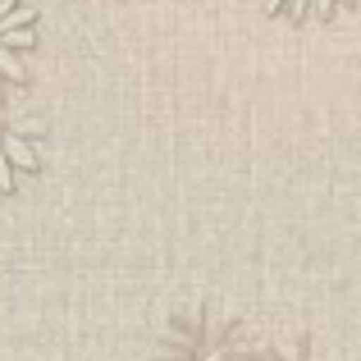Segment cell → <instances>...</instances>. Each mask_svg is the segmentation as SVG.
<instances>
[{
    "instance_id": "cell-1",
    "label": "cell",
    "mask_w": 361,
    "mask_h": 361,
    "mask_svg": "<svg viewBox=\"0 0 361 361\" xmlns=\"http://www.w3.org/2000/svg\"><path fill=\"white\" fill-rule=\"evenodd\" d=\"M265 338L233 307L220 302H183L156 329L151 361H256Z\"/></svg>"
},
{
    "instance_id": "cell-2",
    "label": "cell",
    "mask_w": 361,
    "mask_h": 361,
    "mask_svg": "<svg viewBox=\"0 0 361 361\" xmlns=\"http://www.w3.org/2000/svg\"><path fill=\"white\" fill-rule=\"evenodd\" d=\"M46 160V128L32 115L0 101V192H14Z\"/></svg>"
},
{
    "instance_id": "cell-3",
    "label": "cell",
    "mask_w": 361,
    "mask_h": 361,
    "mask_svg": "<svg viewBox=\"0 0 361 361\" xmlns=\"http://www.w3.org/2000/svg\"><path fill=\"white\" fill-rule=\"evenodd\" d=\"M32 51H37L32 0H0V101L27 78Z\"/></svg>"
},
{
    "instance_id": "cell-4",
    "label": "cell",
    "mask_w": 361,
    "mask_h": 361,
    "mask_svg": "<svg viewBox=\"0 0 361 361\" xmlns=\"http://www.w3.org/2000/svg\"><path fill=\"white\" fill-rule=\"evenodd\" d=\"M256 361H348L343 353H334V348L316 343V338L298 334V338H274V343H265V353Z\"/></svg>"
},
{
    "instance_id": "cell-5",
    "label": "cell",
    "mask_w": 361,
    "mask_h": 361,
    "mask_svg": "<svg viewBox=\"0 0 361 361\" xmlns=\"http://www.w3.org/2000/svg\"><path fill=\"white\" fill-rule=\"evenodd\" d=\"M353 0H270L274 14L293 18V23H320V18H334L338 9H348Z\"/></svg>"
}]
</instances>
